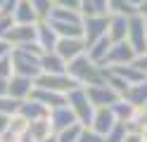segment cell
<instances>
[{"instance_id":"1","label":"cell","mask_w":147,"mask_h":142,"mask_svg":"<svg viewBox=\"0 0 147 142\" xmlns=\"http://www.w3.org/2000/svg\"><path fill=\"white\" fill-rule=\"evenodd\" d=\"M67 73L74 81H78L81 85H97V83L107 81V69L100 66L97 62H93L86 52L78 55L76 59H71L67 64Z\"/></svg>"},{"instance_id":"2","label":"cell","mask_w":147,"mask_h":142,"mask_svg":"<svg viewBox=\"0 0 147 142\" xmlns=\"http://www.w3.org/2000/svg\"><path fill=\"white\" fill-rule=\"evenodd\" d=\"M67 104L74 109V114H76L81 126H90V123H93L95 107H93V102L88 100V92H86L83 85H78V88H74L71 92H67Z\"/></svg>"},{"instance_id":"3","label":"cell","mask_w":147,"mask_h":142,"mask_svg":"<svg viewBox=\"0 0 147 142\" xmlns=\"http://www.w3.org/2000/svg\"><path fill=\"white\" fill-rule=\"evenodd\" d=\"M12 69H14V73L29 76V78H33V81L43 73L40 57L33 55V52H26V50H22V47H12Z\"/></svg>"},{"instance_id":"4","label":"cell","mask_w":147,"mask_h":142,"mask_svg":"<svg viewBox=\"0 0 147 142\" xmlns=\"http://www.w3.org/2000/svg\"><path fill=\"white\" fill-rule=\"evenodd\" d=\"M78 81H74L69 73H40L36 78V88H45V90H52V92H62L67 95L74 88H78Z\"/></svg>"},{"instance_id":"5","label":"cell","mask_w":147,"mask_h":142,"mask_svg":"<svg viewBox=\"0 0 147 142\" xmlns=\"http://www.w3.org/2000/svg\"><path fill=\"white\" fill-rule=\"evenodd\" d=\"M88 92V100L93 102V107H112L121 100V92H116L107 81L97 83V85H83Z\"/></svg>"},{"instance_id":"6","label":"cell","mask_w":147,"mask_h":142,"mask_svg":"<svg viewBox=\"0 0 147 142\" xmlns=\"http://www.w3.org/2000/svg\"><path fill=\"white\" fill-rule=\"evenodd\" d=\"M126 40L133 45V50L138 55H145L147 52V31H145V17L140 14H133L128 19V36Z\"/></svg>"},{"instance_id":"7","label":"cell","mask_w":147,"mask_h":142,"mask_svg":"<svg viewBox=\"0 0 147 142\" xmlns=\"http://www.w3.org/2000/svg\"><path fill=\"white\" fill-rule=\"evenodd\" d=\"M107 28H109V14L102 17H83V40L86 45L100 40L102 36H107Z\"/></svg>"},{"instance_id":"8","label":"cell","mask_w":147,"mask_h":142,"mask_svg":"<svg viewBox=\"0 0 147 142\" xmlns=\"http://www.w3.org/2000/svg\"><path fill=\"white\" fill-rule=\"evenodd\" d=\"M138 52L133 50V45L128 40H121V43H112V50H109L107 59H105V66H119V64H133L135 62Z\"/></svg>"},{"instance_id":"9","label":"cell","mask_w":147,"mask_h":142,"mask_svg":"<svg viewBox=\"0 0 147 142\" xmlns=\"http://www.w3.org/2000/svg\"><path fill=\"white\" fill-rule=\"evenodd\" d=\"M88 50V45L83 38H59L57 40V47H55V52H57L64 62H71V59H76L78 55H83Z\"/></svg>"},{"instance_id":"10","label":"cell","mask_w":147,"mask_h":142,"mask_svg":"<svg viewBox=\"0 0 147 142\" xmlns=\"http://www.w3.org/2000/svg\"><path fill=\"white\" fill-rule=\"evenodd\" d=\"M33 88H36V81H33V78H29V76H19V73H12V76H10V88H7V95L14 97V100H19V102H24V100L31 97Z\"/></svg>"},{"instance_id":"11","label":"cell","mask_w":147,"mask_h":142,"mask_svg":"<svg viewBox=\"0 0 147 142\" xmlns=\"http://www.w3.org/2000/svg\"><path fill=\"white\" fill-rule=\"evenodd\" d=\"M50 126H52V133H59L64 128H69L74 126V123H78L76 118V114H74V109L69 107V104H62V107H55L50 109Z\"/></svg>"},{"instance_id":"12","label":"cell","mask_w":147,"mask_h":142,"mask_svg":"<svg viewBox=\"0 0 147 142\" xmlns=\"http://www.w3.org/2000/svg\"><path fill=\"white\" fill-rule=\"evenodd\" d=\"M36 40H38V45L43 47L45 52H50V50L57 47L59 36H57V31L52 28V24L48 22V19H40V22L36 24Z\"/></svg>"},{"instance_id":"13","label":"cell","mask_w":147,"mask_h":142,"mask_svg":"<svg viewBox=\"0 0 147 142\" xmlns=\"http://www.w3.org/2000/svg\"><path fill=\"white\" fill-rule=\"evenodd\" d=\"M116 126V116L112 107H95V114H93V123H90V128L97 130L100 135H107L109 130Z\"/></svg>"},{"instance_id":"14","label":"cell","mask_w":147,"mask_h":142,"mask_svg":"<svg viewBox=\"0 0 147 142\" xmlns=\"http://www.w3.org/2000/svg\"><path fill=\"white\" fill-rule=\"evenodd\" d=\"M7 43H12V47H19L24 43L36 40V24H14L5 36Z\"/></svg>"},{"instance_id":"15","label":"cell","mask_w":147,"mask_h":142,"mask_svg":"<svg viewBox=\"0 0 147 142\" xmlns=\"http://www.w3.org/2000/svg\"><path fill=\"white\" fill-rule=\"evenodd\" d=\"M128 19L123 14H109V28H107V38L112 43H121L128 36Z\"/></svg>"},{"instance_id":"16","label":"cell","mask_w":147,"mask_h":142,"mask_svg":"<svg viewBox=\"0 0 147 142\" xmlns=\"http://www.w3.org/2000/svg\"><path fill=\"white\" fill-rule=\"evenodd\" d=\"M19 114L22 116H26L31 123L33 121H40V118H48L50 116V109L45 107V104H40L38 100H33V97H29V100H24V102H19Z\"/></svg>"},{"instance_id":"17","label":"cell","mask_w":147,"mask_h":142,"mask_svg":"<svg viewBox=\"0 0 147 142\" xmlns=\"http://www.w3.org/2000/svg\"><path fill=\"white\" fill-rule=\"evenodd\" d=\"M112 73H116V76H121V78L128 83V85H135V83H142V81H147V76L138 69L135 64H119V66H107Z\"/></svg>"},{"instance_id":"18","label":"cell","mask_w":147,"mask_h":142,"mask_svg":"<svg viewBox=\"0 0 147 142\" xmlns=\"http://www.w3.org/2000/svg\"><path fill=\"white\" fill-rule=\"evenodd\" d=\"M12 19H14V24H38L40 22L33 5H31V0H19L14 12H12Z\"/></svg>"},{"instance_id":"19","label":"cell","mask_w":147,"mask_h":142,"mask_svg":"<svg viewBox=\"0 0 147 142\" xmlns=\"http://www.w3.org/2000/svg\"><path fill=\"white\" fill-rule=\"evenodd\" d=\"M31 97H33V100H38L40 104H45L48 109H55V107H62V104H67V95H62V92H52V90H45V88H33Z\"/></svg>"},{"instance_id":"20","label":"cell","mask_w":147,"mask_h":142,"mask_svg":"<svg viewBox=\"0 0 147 142\" xmlns=\"http://www.w3.org/2000/svg\"><path fill=\"white\" fill-rule=\"evenodd\" d=\"M40 69H43V73H67V62L55 50H50V52L40 55Z\"/></svg>"},{"instance_id":"21","label":"cell","mask_w":147,"mask_h":142,"mask_svg":"<svg viewBox=\"0 0 147 142\" xmlns=\"http://www.w3.org/2000/svg\"><path fill=\"white\" fill-rule=\"evenodd\" d=\"M109 50H112V40H109L107 36H102L100 40H95V43H90V45H88L86 55H88L93 62H97L100 66H105V59H107Z\"/></svg>"},{"instance_id":"22","label":"cell","mask_w":147,"mask_h":142,"mask_svg":"<svg viewBox=\"0 0 147 142\" xmlns=\"http://www.w3.org/2000/svg\"><path fill=\"white\" fill-rule=\"evenodd\" d=\"M121 97H123L126 102H131L133 107H142V104H147V81L131 85V88H128Z\"/></svg>"},{"instance_id":"23","label":"cell","mask_w":147,"mask_h":142,"mask_svg":"<svg viewBox=\"0 0 147 142\" xmlns=\"http://www.w3.org/2000/svg\"><path fill=\"white\" fill-rule=\"evenodd\" d=\"M52 135V126H50V118H40V121H33L29 126V137L33 142H43L45 137Z\"/></svg>"},{"instance_id":"24","label":"cell","mask_w":147,"mask_h":142,"mask_svg":"<svg viewBox=\"0 0 147 142\" xmlns=\"http://www.w3.org/2000/svg\"><path fill=\"white\" fill-rule=\"evenodd\" d=\"M81 14L83 17H102V14H109V5H107V0H83L81 3Z\"/></svg>"},{"instance_id":"25","label":"cell","mask_w":147,"mask_h":142,"mask_svg":"<svg viewBox=\"0 0 147 142\" xmlns=\"http://www.w3.org/2000/svg\"><path fill=\"white\" fill-rule=\"evenodd\" d=\"M29 126H31V121L26 118V116H22L19 111H17V114H12V116H10V126H7V130H10L12 135L24 137L26 133H29Z\"/></svg>"},{"instance_id":"26","label":"cell","mask_w":147,"mask_h":142,"mask_svg":"<svg viewBox=\"0 0 147 142\" xmlns=\"http://www.w3.org/2000/svg\"><path fill=\"white\" fill-rule=\"evenodd\" d=\"M107 5H109V14H123V17L138 14V7L131 5L128 0H107Z\"/></svg>"},{"instance_id":"27","label":"cell","mask_w":147,"mask_h":142,"mask_svg":"<svg viewBox=\"0 0 147 142\" xmlns=\"http://www.w3.org/2000/svg\"><path fill=\"white\" fill-rule=\"evenodd\" d=\"M112 111H114V116H116V121H121V123H126V121H131V116H133V111H135V107L131 102H126L123 97L119 100L116 104H112Z\"/></svg>"},{"instance_id":"28","label":"cell","mask_w":147,"mask_h":142,"mask_svg":"<svg viewBox=\"0 0 147 142\" xmlns=\"http://www.w3.org/2000/svg\"><path fill=\"white\" fill-rule=\"evenodd\" d=\"M81 130H83V126H81V123H74V126L64 128L59 133H55V135H57V142H78Z\"/></svg>"},{"instance_id":"29","label":"cell","mask_w":147,"mask_h":142,"mask_svg":"<svg viewBox=\"0 0 147 142\" xmlns=\"http://www.w3.org/2000/svg\"><path fill=\"white\" fill-rule=\"evenodd\" d=\"M31 5L38 14V19H48L50 12L55 9V0H31Z\"/></svg>"},{"instance_id":"30","label":"cell","mask_w":147,"mask_h":142,"mask_svg":"<svg viewBox=\"0 0 147 142\" xmlns=\"http://www.w3.org/2000/svg\"><path fill=\"white\" fill-rule=\"evenodd\" d=\"M19 111V100L10 97V95H5V97H0V114H5V116H12V114Z\"/></svg>"},{"instance_id":"31","label":"cell","mask_w":147,"mask_h":142,"mask_svg":"<svg viewBox=\"0 0 147 142\" xmlns=\"http://www.w3.org/2000/svg\"><path fill=\"white\" fill-rule=\"evenodd\" d=\"M126 133H128V128H126V123H121V121H116V126L112 128L105 135V142H123V137H126Z\"/></svg>"},{"instance_id":"32","label":"cell","mask_w":147,"mask_h":142,"mask_svg":"<svg viewBox=\"0 0 147 142\" xmlns=\"http://www.w3.org/2000/svg\"><path fill=\"white\" fill-rule=\"evenodd\" d=\"M105 69H107V66H105ZM107 83L112 85V88H114L116 92H121V95H123V92H126L128 88H131V85H128V83H126V81L121 78V76H116V73H112L109 69H107Z\"/></svg>"},{"instance_id":"33","label":"cell","mask_w":147,"mask_h":142,"mask_svg":"<svg viewBox=\"0 0 147 142\" xmlns=\"http://www.w3.org/2000/svg\"><path fill=\"white\" fill-rule=\"evenodd\" d=\"M78 142H105V135H100V133H97V130H93L90 126H83Z\"/></svg>"},{"instance_id":"34","label":"cell","mask_w":147,"mask_h":142,"mask_svg":"<svg viewBox=\"0 0 147 142\" xmlns=\"http://www.w3.org/2000/svg\"><path fill=\"white\" fill-rule=\"evenodd\" d=\"M12 73H14V69H12V52H10L7 57L0 59V76H3V78H10Z\"/></svg>"},{"instance_id":"35","label":"cell","mask_w":147,"mask_h":142,"mask_svg":"<svg viewBox=\"0 0 147 142\" xmlns=\"http://www.w3.org/2000/svg\"><path fill=\"white\" fill-rule=\"evenodd\" d=\"M14 26V19H12V14H5V12H0V38H5L7 36V31Z\"/></svg>"},{"instance_id":"36","label":"cell","mask_w":147,"mask_h":142,"mask_svg":"<svg viewBox=\"0 0 147 142\" xmlns=\"http://www.w3.org/2000/svg\"><path fill=\"white\" fill-rule=\"evenodd\" d=\"M81 3H83V0H55V5L69 7V9H78V12H81Z\"/></svg>"},{"instance_id":"37","label":"cell","mask_w":147,"mask_h":142,"mask_svg":"<svg viewBox=\"0 0 147 142\" xmlns=\"http://www.w3.org/2000/svg\"><path fill=\"white\" fill-rule=\"evenodd\" d=\"M19 0H0V12H5V14H12L14 12V7Z\"/></svg>"},{"instance_id":"38","label":"cell","mask_w":147,"mask_h":142,"mask_svg":"<svg viewBox=\"0 0 147 142\" xmlns=\"http://www.w3.org/2000/svg\"><path fill=\"white\" fill-rule=\"evenodd\" d=\"M133 64H135V66H138V69H140V71H142V73L147 76V52H145V55H138Z\"/></svg>"},{"instance_id":"39","label":"cell","mask_w":147,"mask_h":142,"mask_svg":"<svg viewBox=\"0 0 147 142\" xmlns=\"http://www.w3.org/2000/svg\"><path fill=\"white\" fill-rule=\"evenodd\" d=\"M12 52V43H7L5 38H0V59H3V57H7Z\"/></svg>"},{"instance_id":"40","label":"cell","mask_w":147,"mask_h":142,"mask_svg":"<svg viewBox=\"0 0 147 142\" xmlns=\"http://www.w3.org/2000/svg\"><path fill=\"white\" fill-rule=\"evenodd\" d=\"M123 142H145V140H142V133H133V130H128V133H126V137H123Z\"/></svg>"},{"instance_id":"41","label":"cell","mask_w":147,"mask_h":142,"mask_svg":"<svg viewBox=\"0 0 147 142\" xmlns=\"http://www.w3.org/2000/svg\"><path fill=\"white\" fill-rule=\"evenodd\" d=\"M7 126H10V116L0 114V135H5V133H7Z\"/></svg>"},{"instance_id":"42","label":"cell","mask_w":147,"mask_h":142,"mask_svg":"<svg viewBox=\"0 0 147 142\" xmlns=\"http://www.w3.org/2000/svg\"><path fill=\"white\" fill-rule=\"evenodd\" d=\"M7 88H10V78H3V76H0V97L7 95Z\"/></svg>"},{"instance_id":"43","label":"cell","mask_w":147,"mask_h":142,"mask_svg":"<svg viewBox=\"0 0 147 142\" xmlns=\"http://www.w3.org/2000/svg\"><path fill=\"white\" fill-rule=\"evenodd\" d=\"M138 14H140V17H145V19H147V0H142V3L138 5Z\"/></svg>"},{"instance_id":"44","label":"cell","mask_w":147,"mask_h":142,"mask_svg":"<svg viewBox=\"0 0 147 142\" xmlns=\"http://www.w3.org/2000/svg\"><path fill=\"white\" fill-rule=\"evenodd\" d=\"M43 142H57V135H55V133H52V135H50V137H45Z\"/></svg>"},{"instance_id":"45","label":"cell","mask_w":147,"mask_h":142,"mask_svg":"<svg viewBox=\"0 0 147 142\" xmlns=\"http://www.w3.org/2000/svg\"><path fill=\"white\" fill-rule=\"evenodd\" d=\"M142 140H145V142H147V130H145V133H142Z\"/></svg>"},{"instance_id":"46","label":"cell","mask_w":147,"mask_h":142,"mask_svg":"<svg viewBox=\"0 0 147 142\" xmlns=\"http://www.w3.org/2000/svg\"><path fill=\"white\" fill-rule=\"evenodd\" d=\"M145 31H147V19H145Z\"/></svg>"}]
</instances>
